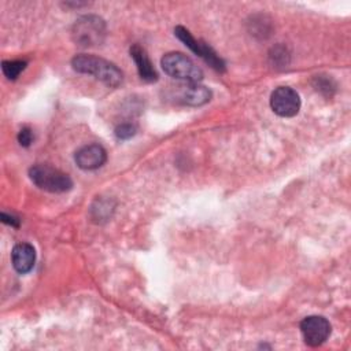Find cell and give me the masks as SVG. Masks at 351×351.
Returning <instances> with one entry per match:
<instances>
[{
	"mask_svg": "<svg viewBox=\"0 0 351 351\" xmlns=\"http://www.w3.org/2000/svg\"><path fill=\"white\" fill-rule=\"evenodd\" d=\"M71 66L77 73L92 75L108 88H117L123 81V73L114 63L95 55H75Z\"/></svg>",
	"mask_w": 351,
	"mask_h": 351,
	"instance_id": "6da1fadb",
	"label": "cell"
},
{
	"mask_svg": "<svg viewBox=\"0 0 351 351\" xmlns=\"http://www.w3.org/2000/svg\"><path fill=\"white\" fill-rule=\"evenodd\" d=\"M29 177L36 186L51 193H63L73 188L69 174L49 165H34L29 169Z\"/></svg>",
	"mask_w": 351,
	"mask_h": 351,
	"instance_id": "7a4b0ae2",
	"label": "cell"
},
{
	"mask_svg": "<svg viewBox=\"0 0 351 351\" xmlns=\"http://www.w3.org/2000/svg\"><path fill=\"white\" fill-rule=\"evenodd\" d=\"M163 71L182 82H199L203 78V71L196 63L181 52H167L160 59Z\"/></svg>",
	"mask_w": 351,
	"mask_h": 351,
	"instance_id": "3957f363",
	"label": "cell"
},
{
	"mask_svg": "<svg viewBox=\"0 0 351 351\" xmlns=\"http://www.w3.org/2000/svg\"><path fill=\"white\" fill-rule=\"evenodd\" d=\"M71 37L81 47L100 45L106 37V23L97 15H84L74 22Z\"/></svg>",
	"mask_w": 351,
	"mask_h": 351,
	"instance_id": "277c9868",
	"label": "cell"
},
{
	"mask_svg": "<svg viewBox=\"0 0 351 351\" xmlns=\"http://www.w3.org/2000/svg\"><path fill=\"white\" fill-rule=\"evenodd\" d=\"M211 90L199 82H182L176 86H169L166 92L169 100L189 107L204 106L211 100Z\"/></svg>",
	"mask_w": 351,
	"mask_h": 351,
	"instance_id": "5b68a950",
	"label": "cell"
},
{
	"mask_svg": "<svg viewBox=\"0 0 351 351\" xmlns=\"http://www.w3.org/2000/svg\"><path fill=\"white\" fill-rule=\"evenodd\" d=\"M174 34L180 41H182L195 55L200 56L207 64H210L214 70L223 73L225 71V62L219 58V55L204 41L196 40L188 29L184 26H177L174 29Z\"/></svg>",
	"mask_w": 351,
	"mask_h": 351,
	"instance_id": "8992f818",
	"label": "cell"
},
{
	"mask_svg": "<svg viewBox=\"0 0 351 351\" xmlns=\"http://www.w3.org/2000/svg\"><path fill=\"white\" fill-rule=\"evenodd\" d=\"M270 107L278 117H295L300 110L299 93L289 86H278L271 92Z\"/></svg>",
	"mask_w": 351,
	"mask_h": 351,
	"instance_id": "52a82bcc",
	"label": "cell"
},
{
	"mask_svg": "<svg viewBox=\"0 0 351 351\" xmlns=\"http://www.w3.org/2000/svg\"><path fill=\"white\" fill-rule=\"evenodd\" d=\"M332 326L329 321L322 315H308L300 322V332L303 340L310 347H318L324 344L329 335Z\"/></svg>",
	"mask_w": 351,
	"mask_h": 351,
	"instance_id": "ba28073f",
	"label": "cell"
},
{
	"mask_svg": "<svg viewBox=\"0 0 351 351\" xmlns=\"http://www.w3.org/2000/svg\"><path fill=\"white\" fill-rule=\"evenodd\" d=\"M74 160L82 170H96L106 163L107 152L99 144H88L75 152Z\"/></svg>",
	"mask_w": 351,
	"mask_h": 351,
	"instance_id": "9c48e42d",
	"label": "cell"
},
{
	"mask_svg": "<svg viewBox=\"0 0 351 351\" xmlns=\"http://www.w3.org/2000/svg\"><path fill=\"white\" fill-rule=\"evenodd\" d=\"M11 262L19 274L29 273L36 262V250L29 243H18L11 251Z\"/></svg>",
	"mask_w": 351,
	"mask_h": 351,
	"instance_id": "30bf717a",
	"label": "cell"
},
{
	"mask_svg": "<svg viewBox=\"0 0 351 351\" xmlns=\"http://www.w3.org/2000/svg\"><path fill=\"white\" fill-rule=\"evenodd\" d=\"M130 56L133 58L138 75L141 80L147 82H155L158 81V73L152 64V62L148 58L147 51L140 44H133L130 47Z\"/></svg>",
	"mask_w": 351,
	"mask_h": 351,
	"instance_id": "8fae6325",
	"label": "cell"
},
{
	"mask_svg": "<svg viewBox=\"0 0 351 351\" xmlns=\"http://www.w3.org/2000/svg\"><path fill=\"white\" fill-rule=\"evenodd\" d=\"M26 64L25 60H4L1 62V70L8 80L14 81L26 69Z\"/></svg>",
	"mask_w": 351,
	"mask_h": 351,
	"instance_id": "7c38bea8",
	"label": "cell"
},
{
	"mask_svg": "<svg viewBox=\"0 0 351 351\" xmlns=\"http://www.w3.org/2000/svg\"><path fill=\"white\" fill-rule=\"evenodd\" d=\"M269 58L276 67H287L291 60V55H289L287 47H284V45L273 47Z\"/></svg>",
	"mask_w": 351,
	"mask_h": 351,
	"instance_id": "4fadbf2b",
	"label": "cell"
},
{
	"mask_svg": "<svg viewBox=\"0 0 351 351\" xmlns=\"http://www.w3.org/2000/svg\"><path fill=\"white\" fill-rule=\"evenodd\" d=\"M313 85H314V88L318 90V92H321L322 95H325V96H332L333 93H335V90H336V84H335V81L330 78V77H328V75H315L314 77V81H313Z\"/></svg>",
	"mask_w": 351,
	"mask_h": 351,
	"instance_id": "5bb4252c",
	"label": "cell"
},
{
	"mask_svg": "<svg viewBox=\"0 0 351 351\" xmlns=\"http://www.w3.org/2000/svg\"><path fill=\"white\" fill-rule=\"evenodd\" d=\"M137 132V128L134 123H130V122H125V123H121L115 128V136L119 140H128L130 137H133Z\"/></svg>",
	"mask_w": 351,
	"mask_h": 351,
	"instance_id": "9a60e30c",
	"label": "cell"
},
{
	"mask_svg": "<svg viewBox=\"0 0 351 351\" xmlns=\"http://www.w3.org/2000/svg\"><path fill=\"white\" fill-rule=\"evenodd\" d=\"M92 213L95 214V215H93L95 218L103 219L104 217L111 215L112 207L110 206V202H108V200H100V202H97V207H92Z\"/></svg>",
	"mask_w": 351,
	"mask_h": 351,
	"instance_id": "2e32d148",
	"label": "cell"
},
{
	"mask_svg": "<svg viewBox=\"0 0 351 351\" xmlns=\"http://www.w3.org/2000/svg\"><path fill=\"white\" fill-rule=\"evenodd\" d=\"M33 138H34L33 132H32L29 128H22V129L19 130V133H18V143H19L22 147H25V148L30 147V144L33 143Z\"/></svg>",
	"mask_w": 351,
	"mask_h": 351,
	"instance_id": "e0dca14e",
	"label": "cell"
},
{
	"mask_svg": "<svg viewBox=\"0 0 351 351\" xmlns=\"http://www.w3.org/2000/svg\"><path fill=\"white\" fill-rule=\"evenodd\" d=\"M0 218H1V221H3L4 223H7V225H10V226H12V228H18L19 223H21L19 218H16L15 215H8V214H5V213H1V214H0Z\"/></svg>",
	"mask_w": 351,
	"mask_h": 351,
	"instance_id": "ac0fdd59",
	"label": "cell"
}]
</instances>
